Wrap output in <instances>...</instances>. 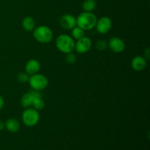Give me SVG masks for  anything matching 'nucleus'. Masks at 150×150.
<instances>
[{
    "instance_id": "nucleus-8",
    "label": "nucleus",
    "mask_w": 150,
    "mask_h": 150,
    "mask_svg": "<svg viewBox=\"0 0 150 150\" xmlns=\"http://www.w3.org/2000/svg\"><path fill=\"white\" fill-rule=\"evenodd\" d=\"M108 46L113 52L117 53V54L123 52L125 49V43L124 40L118 37L111 38L109 40V42H108Z\"/></svg>"
},
{
    "instance_id": "nucleus-10",
    "label": "nucleus",
    "mask_w": 150,
    "mask_h": 150,
    "mask_svg": "<svg viewBox=\"0 0 150 150\" xmlns=\"http://www.w3.org/2000/svg\"><path fill=\"white\" fill-rule=\"evenodd\" d=\"M24 69L25 72L29 76L36 74L40 70V63L38 60L32 59L26 62Z\"/></svg>"
},
{
    "instance_id": "nucleus-18",
    "label": "nucleus",
    "mask_w": 150,
    "mask_h": 150,
    "mask_svg": "<svg viewBox=\"0 0 150 150\" xmlns=\"http://www.w3.org/2000/svg\"><path fill=\"white\" fill-rule=\"evenodd\" d=\"M95 48L99 51H103L108 48V42L104 40H99L95 44Z\"/></svg>"
},
{
    "instance_id": "nucleus-2",
    "label": "nucleus",
    "mask_w": 150,
    "mask_h": 150,
    "mask_svg": "<svg viewBox=\"0 0 150 150\" xmlns=\"http://www.w3.org/2000/svg\"><path fill=\"white\" fill-rule=\"evenodd\" d=\"M75 40L71 36L67 35H60L56 40L57 49L64 54L72 53L75 50Z\"/></svg>"
},
{
    "instance_id": "nucleus-14",
    "label": "nucleus",
    "mask_w": 150,
    "mask_h": 150,
    "mask_svg": "<svg viewBox=\"0 0 150 150\" xmlns=\"http://www.w3.org/2000/svg\"><path fill=\"white\" fill-rule=\"evenodd\" d=\"M34 99L32 98V96L31 95L30 92H26L24 95H23V96L21 98V104L23 108H29L32 105L33 103Z\"/></svg>"
},
{
    "instance_id": "nucleus-22",
    "label": "nucleus",
    "mask_w": 150,
    "mask_h": 150,
    "mask_svg": "<svg viewBox=\"0 0 150 150\" xmlns=\"http://www.w3.org/2000/svg\"><path fill=\"white\" fill-rule=\"evenodd\" d=\"M149 57H150V49L148 48L147 49L144 51V57L146 59H149Z\"/></svg>"
},
{
    "instance_id": "nucleus-9",
    "label": "nucleus",
    "mask_w": 150,
    "mask_h": 150,
    "mask_svg": "<svg viewBox=\"0 0 150 150\" xmlns=\"http://www.w3.org/2000/svg\"><path fill=\"white\" fill-rule=\"evenodd\" d=\"M59 23L63 29L66 30H71L76 26V18L70 14H65L60 18Z\"/></svg>"
},
{
    "instance_id": "nucleus-19",
    "label": "nucleus",
    "mask_w": 150,
    "mask_h": 150,
    "mask_svg": "<svg viewBox=\"0 0 150 150\" xmlns=\"http://www.w3.org/2000/svg\"><path fill=\"white\" fill-rule=\"evenodd\" d=\"M29 75H28L26 72L25 73H19L17 76V80L21 83H26V82L29 81Z\"/></svg>"
},
{
    "instance_id": "nucleus-17",
    "label": "nucleus",
    "mask_w": 150,
    "mask_h": 150,
    "mask_svg": "<svg viewBox=\"0 0 150 150\" xmlns=\"http://www.w3.org/2000/svg\"><path fill=\"white\" fill-rule=\"evenodd\" d=\"M32 107L37 111H41L45 107V102L42 98H38V99L34 100L33 103H32Z\"/></svg>"
},
{
    "instance_id": "nucleus-6",
    "label": "nucleus",
    "mask_w": 150,
    "mask_h": 150,
    "mask_svg": "<svg viewBox=\"0 0 150 150\" xmlns=\"http://www.w3.org/2000/svg\"><path fill=\"white\" fill-rule=\"evenodd\" d=\"M111 27H112V21L111 18L107 16H103L98 19L95 28L99 34L105 35L111 30Z\"/></svg>"
},
{
    "instance_id": "nucleus-5",
    "label": "nucleus",
    "mask_w": 150,
    "mask_h": 150,
    "mask_svg": "<svg viewBox=\"0 0 150 150\" xmlns=\"http://www.w3.org/2000/svg\"><path fill=\"white\" fill-rule=\"evenodd\" d=\"M28 82L32 89L38 91L43 90L48 85V80L46 76L38 73L31 75Z\"/></svg>"
},
{
    "instance_id": "nucleus-23",
    "label": "nucleus",
    "mask_w": 150,
    "mask_h": 150,
    "mask_svg": "<svg viewBox=\"0 0 150 150\" xmlns=\"http://www.w3.org/2000/svg\"><path fill=\"white\" fill-rule=\"evenodd\" d=\"M4 98H3V97L0 95V111L4 108Z\"/></svg>"
},
{
    "instance_id": "nucleus-3",
    "label": "nucleus",
    "mask_w": 150,
    "mask_h": 150,
    "mask_svg": "<svg viewBox=\"0 0 150 150\" xmlns=\"http://www.w3.org/2000/svg\"><path fill=\"white\" fill-rule=\"evenodd\" d=\"M32 32L34 38L40 43H48L54 38L52 30L48 26L44 25L35 27Z\"/></svg>"
},
{
    "instance_id": "nucleus-7",
    "label": "nucleus",
    "mask_w": 150,
    "mask_h": 150,
    "mask_svg": "<svg viewBox=\"0 0 150 150\" xmlns=\"http://www.w3.org/2000/svg\"><path fill=\"white\" fill-rule=\"evenodd\" d=\"M92 40L88 37H83L81 39L78 40L75 43V50L79 54H85L88 52L92 48Z\"/></svg>"
},
{
    "instance_id": "nucleus-4",
    "label": "nucleus",
    "mask_w": 150,
    "mask_h": 150,
    "mask_svg": "<svg viewBox=\"0 0 150 150\" xmlns=\"http://www.w3.org/2000/svg\"><path fill=\"white\" fill-rule=\"evenodd\" d=\"M22 122L27 127H34L40 120V114L38 111L33 108H26L22 113Z\"/></svg>"
},
{
    "instance_id": "nucleus-13",
    "label": "nucleus",
    "mask_w": 150,
    "mask_h": 150,
    "mask_svg": "<svg viewBox=\"0 0 150 150\" xmlns=\"http://www.w3.org/2000/svg\"><path fill=\"white\" fill-rule=\"evenodd\" d=\"M22 27L26 32H32L35 28V21L33 18L26 16L21 22Z\"/></svg>"
},
{
    "instance_id": "nucleus-11",
    "label": "nucleus",
    "mask_w": 150,
    "mask_h": 150,
    "mask_svg": "<svg viewBox=\"0 0 150 150\" xmlns=\"http://www.w3.org/2000/svg\"><path fill=\"white\" fill-rule=\"evenodd\" d=\"M146 66V59L142 56H136L131 61L132 68L136 72H141L144 70Z\"/></svg>"
},
{
    "instance_id": "nucleus-21",
    "label": "nucleus",
    "mask_w": 150,
    "mask_h": 150,
    "mask_svg": "<svg viewBox=\"0 0 150 150\" xmlns=\"http://www.w3.org/2000/svg\"><path fill=\"white\" fill-rule=\"evenodd\" d=\"M30 94L32 96V98H33L34 100L38 99V98H42V95H41L40 93V91L35 90V89H33V90L31 91Z\"/></svg>"
},
{
    "instance_id": "nucleus-1",
    "label": "nucleus",
    "mask_w": 150,
    "mask_h": 150,
    "mask_svg": "<svg viewBox=\"0 0 150 150\" xmlns=\"http://www.w3.org/2000/svg\"><path fill=\"white\" fill-rule=\"evenodd\" d=\"M98 18L92 12H83L76 18V26L84 31L94 29L96 25Z\"/></svg>"
},
{
    "instance_id": "nucleus-12",
    "label": "nucleus",
    "mask_w": 150,
    "mask_h": 150,
    "mask_svg": "<svg viewBox=\"0 0 150 150\" xmlns=\"http://www.w3.org/2000/svg\"><path fill=\"white\" fill-rule=\"evenodd\" d=\"M20 122L14 118L8 119L4 123V128L7 129L10 133H17L20 130Z\"/></svg>"
},
{
    "instance_id": "nucleus-15",
    "label": "nucleus",
    "mask_w": 150,
    "mask_h": 150,
    "mask_svg": "<svg viewBox=\"0 0 150 150\" xmlns=\"http://www.w3.org/2000/svg\"><path fill=\"white\" fill-rule=\"evenodd\" d=\"M97 7L95 0H85L82 4V8L84 12H92Z\"/></svg>"
},
{
    "instance_id": "nucleus-16",
    "label": "nucleus",
    "mask_w": 150,
    "mask_h": 150,
    "mask_svg": "<svg viewBox=\"0 0 150 150\" xmlns=\"http://www.w3.org/2000/svg\"><path fill=\"white\" fill-rule=\"evenodd\" d=\"M84 32L85 31L83 30L81 28L76 26L74 28H73V29H71L72 38L74 40H78L81 39V38L84 37Z\"/></svg>"
},
{
    "instance_id": "nucleus-24",
    "label": "nucleus",
    "mask_w": 150,
    "mask_h": 150,
    "mask_svg": "<svg viewBox=\"0 0 150 150\" xmlns=\"http://www.w3.org/2000/svg\"><path fill=\"white\" fill-rule=\"evenodd\" d=\"M4 123L2 121H1V120H0V131L2 130H4Z\"/></svg>"
},
{
    "instance_id": "nucleus-20",
    "label": "nucleus",
    "mask_w": 150,
    "mask_h": 150,
    "mask_svg": "<svg viewBox=\"0 0 150 150\" xmlns=\"http://www.w3.org/2000/svg\"><path fill=\"white\" fill-rule=\"evenodd\" d=\"M66 62L70 64H73L76 62V56L74 54L72 53H69L67 54V57H66Z\"/></svg>"
}]
</instances>
